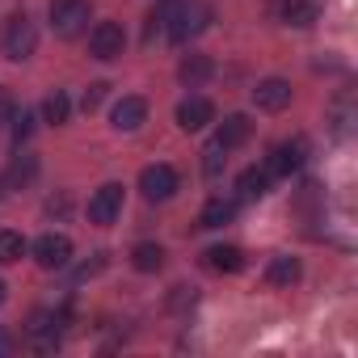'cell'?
I'll return each instance as SVG.
<instances>
[{"label":"cell","mask_w":358,"mask_h":358,"mask_svg":"<svg viewBox=\"0 0 358 358\" xmlns=\"http://www.w3.org/2000/svg\"><path fill=\"white\" fill-rule=\"evenodd\" d=\"M270 177H274L270 169H257V164H253V169H245V173H241L236 190H241L245 199H262V194H270Z\"/></svg>","instance_id":"obj_16"},{"label":"cell","mask_w":358,"mask_h":358,"mask_svg":"<svg viewBox=\"0 0 358 358\" xmlns=\"http://www.w3.org/2000/svg\"><path fill=\"white\" fill-rule=\"evenodd\" d=\"M224 152H228V148H224L220 139L207 143V152H203V173H207V177H220V169H224V160H228Z\"/></svg>","instance_id":"obj_23"},{"label":"cell","mask_w":358,"mask_h":358,"mask_svg":"<svg viewBox=\"0 0 358 358\" xmlns=\"http://www.w3.org/2000/svg\"><path fill=\"white\" fill-rule=\"evenodd\" d=\"M118 211H122V186L118 182H106L101 190H93V199H89V224L106 228V224L118 220Z\"/></svg>","instance_id":"obj_5"},{"label":"cell","mask_w":358,"mask_h":358,"mask_svg":"<svg viewBox=\"0 0 358 358\" xmlns=\"http://www.w3.org/2000/svg\"><path fill=\"white\" fill-rule=\"evenodd\" d=\"M9 350H13V337H9V333H0V354H9Z\"/></svg>","instance_id":"obj_26"},{"label":"cell","mask_w":358,"mask_h":358,"mask_svg":"<svg viewBox=\"0 0 358 358\" xmlns=\"http://www.w3.org/2000/svg\"><path fill=\"white\" fill-rule=\"evenodd\" d=\"M177 76H182V85L199 89V85L211 76V59H207V55H186V59H182V68H177Z\"/></svg>","instance_id":"obj_18"},{"label":"cell","mask_w":358,"mask_h":358,"mask_svg":"<svg viewBox=\"0 0 358 358\" xmlns=\"http://www.w3.org/2000/svg\"><path fill=\"white\" fill-rule=\"evenodd\" d=\"M34 262H38L43 270H64V266L72 262V241H68L64 232L38 236V241H34Z\"/></svg>","instance_id":"obj_6"},{"label":"cell","mask_w":358,"mask_h":358,"mask_svg":"<svg viewBox=\"0 0 358 358\" xmlns=\"http://www.w3.org/2000/svg\"><path fill=\"white\" fill-rule=\"evenodd\" d=\"M232 220H236V203L232 199H211L203 207V215H199V228H224Z\"/></svg>","instance_id":"obj_15"},{"label":"cell","mask_w":358,"mask_h":358,"mask_svg":"<svg viewBox=\"0 0 358 358\" xmlns=\"http://www.w3.org/2000/svg\"><path fill=\"white\" fill-rule=\"evenodd\" d=\"M278 17L287 22V26H312L316 17H320V0H282L278 5Z\"/></svg>","instance_id":"obj_13"},{"label":"cell","mask_w":358,"mask_h":358,"mask_svg":"<svg viewBox=\"0 0 358 358\" xmlns=\"http://www.w3.org/2000/svg\"><path fill=\"white\" fill-rule=\"evenodd\" d=\"M110 118H114V131H139L143 118H148V101L143 97H122Z\"/></svg>","instance_id":"obj_11"},{"label":"cell","mask_w":358,"mask_h":358,"mask_svg":"<svg viewBox=\"0 0 358 358\" xmlns=\"http://www.w3.org/2000/svg\"><path fill=\"white\" fill-rule=\"evenodd\" d=\"M308 160V139L303 135H295V139H287V143H278L274 152H270V173H278V177H287V173H295L299 164Z\"/></svg>","instance_id":"obj_8"},{"label":"cell","mask_w":358,"mask_h":358,"mask_svg":"<svg viewBox=\"0 0 358 358\" xmlns=\"http://www.w3.org/2000/svg\"><path fill=\"white\" fill-rule=\"evenodd\" d=\"M169 38L173 43H190V38H199L203 30H207V22H211V9L203 5V0H182L169 17Z\"/></svg>","instance_id":"obj_1"},{"label":"cell","mask_w":358,"mask_h":358,"mask_svg":"<svg viewBox=\"0 0 358 358\" xmlns=\"http://www.w3.org/2000/svg\"><path fill=\"white\" fill-rule=\"evenodd\" d=\"M106 89H110L106 80H97V85H89V89H85V110H89V114H93V110L106 101Z\"/></svg>","instance_id":"obj_24"},{"label":"cell","mask_w":358,"mask_h":358,"mask_svg":"<svg viewBox=\"0 0 358 358\" xmlns=\"http://www.w3.org/2000/svg\"><path fill=\"white\" fill-rule=\"evenodd\" d=\"M203 262H207V270H215V274H236V270H245V253H241L236 245H211V249L203 253Z\"/></svg>","instance_id":"obj_12"},{"label":"cell","mask_w":358,"mask_h":358,"mask_svg":"<svg viewBox=\"0 0 358 358\" xmlns=\"http://www.w3.org/2000/svg\"><path fill=\"white\" fill-rule=\"evenodd\" d=\"M38 47V30L26 13H13L5 22V30H0V55H9V59H30Z\"/></svg>","instance_id":"obj_2"},{"label":"cell","mask_w":358,"mask_h":358,"mask_svg":"<svg viewBox=\"0 0 358 358\" xmlns=\"http://www.w3.org/2000/svg\"><path fill=\"white\" fill-rule=\"evenodd\" d=\"M207 122H215V106L207 97H186L177 106V127L182 131H203Z\"/></svg>","instance_id":"obj_10"},{"label":"cell","mask_w":358,"mask_h":358,"mask_svg":"<svg viewBox=\"0 0 358 358\" xmlns=\"http://www.w3.org/2000/svg\"><path fill=\"white\" fill-rule=\"evenodd\" d=\"M122 47H127V34H122L118 22H97V26H93V34H89V51H93V59H118Z\"/></svg>","instance_id":"obj_7"},{"label":"cell","mask_w":358,"mask_h":358,"mask_svg":"<svg viewBox=\"0 0 358 358\" xmlns=\"http://www.w3.org/2000/svg\"><path fill=\"white\" fill-rule=\"evenodd\" d=\"M30 122H34V114H22V118H17V127H13V135H17V139H26V135H30Z\"/></svg>","instance_id":"obj_25"},{"label":"cell","mask_w":358,"mask_h":358,"mask_svg":"<svg viewBox=\"0 0 358 358\" xmlns=\"http://www.w3.org/2000/svg\"><path fill=\"white\" fill-rule=\"evenodd\" d=\"M51 30L59 38H76L85 26H89V13H93V0H51Z\"/></svg>","instance_id":"obj_3"},{"label":"cell","mask_w":358,"mask_h":358,"mask_svg":"<svg viewBox=\"0 0 358 358\" xmlns=\"http://www.w3.org/2000/svg\"><path fill=\"white\" fill-rule=\"evenodd\" d=\"M139 190H143L148 203H169L177 194V173H173V164H148L139 173Z\"/></svg>","instance_id":"obj_4"},{"label":"cell","mask_w":358,"mask_h":358,"mask_svg":"<svg viewBox=\"0 0 358 358\" xmlns=\"http://www.w3.org/2000/svg\"><path fill=\"white\" fill-rule=\"evenodd\" d=\"M9 299V287H5V278H0V303H5Z\"/></svg>","instance_id":"obj_27"},{"label":"cell","mask_w":358,"mask_h":358,"mask_svg":"<svg viewBox=\"0 0 358 358\" xmlns=\"http://www.w3.org/2000/svg\"><path fill=\"white\" fill-rule=\"evenodd\" d=\"M55 324H59V320H55L51 312H34V320H30L26 329H30V337L38 341V350H51V345L59 341V329H55Z\"/></svg>","instance_id":"obj_17"},{"label":"cell","mask_w":358,"mask_h":358,"mask_svg":"<svg viewBox=\"0 0 358 358\" xmlns=\"http://www.w3.org/2000/svg\"><path fill=\"white\" fill-rule=\"evenodd\" d=\"M22 257H26V241H22V232H0V266L22 262Z\"/></svg>","instance_id":"obj_21"},{"label":"cell","mask_w":358,"mask_h":358,"mask_svg":"<svg viewBox=\"0 0 358 358\" xmlns=\"http://www.w3.org/2000/svg\"><path fill=\"white\" fill-rule=\"evenodd\" d=\"M266 278L274 287H291V282H299V262L295 257H274L270 270H266Z\"/></svg>","instance_id":"obj_20"},{"label":"cell","mask_w":358,"mask_h":358,"mask_svg":"<svg viewBox=\"0 0 358 358\" xmlns=\"http://www.w3.org/2000/svg\"><path fill=\"white\" fill-rule=\"evenodd\" d=\"M253 106H257V110H270V114L287 110V106H291V85H287V80H278V76L262 80V85L253 89Z\"/></svg>","instance_id":"obj_9"},{"label":"cell","mask_w":358,"mask_h":358,"mask_svg":"<svg viewBox=\"0 0 358 358\" xmlns=\"http://www.w3.org/2000/svg\"><path fill=\"white\" fill-rule=\"evenodd\" d=\"M249 135H253V122H249L245 114H228V118L220 122V131H215V139H220L228 152H232V148H241Z\"/></svg>","instance_id":"obj_14"},{"label":"cell","mask_w":358,"mask_h":358,"mask_svg":"<svg viewBox=\"0 0 358 358\" xmlns=\"http://www.w3.org/2000/svg\"><path fill=\"white\" fill-rule=\"evenodd\" d=\"M43 114H47V122H55V127H59V122H68V114H72L68 93H59V89H55V93L43 101Z\"/></svg>","instance_id":"obj_22"},{"label":"cell","mask_w":358,"mask_h":358,"mask_svg":"<svg viewBox=\"0 0 358 358\" xmlns=\"http://www.w3.org/2000/svg\"><path fill=\"white\" fill-rule=\"evenodd\" d=\"M131 266H135V270H143V274H152V270H160V266H164V249H160V245H152V241H143V245H135V249H131Z\"/></svg>","instance_id":"obj_19"}]
</instances>
